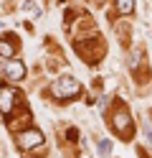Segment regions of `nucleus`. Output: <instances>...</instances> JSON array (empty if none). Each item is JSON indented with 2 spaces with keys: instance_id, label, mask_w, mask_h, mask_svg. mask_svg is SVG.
Here are the masks:
<instances>
[{
  "instance_id": "nucleus-8",
  "label": "nucleus",
  "mask_w": 152,
  "mask_h": 158,
  "mask_svg": "<svg viewBox=\"0 0 152 158\" xmlns=\"http://www.w3.org/2000/svg\"><path fill=\"white\" fill-rule=\"evenodd\" d=\"M23 13H28V15L38 18V15H41V8L33 3V0H25V3H23Z\"/></svg>"
},
{
  "instance_id": "nucleus-10",
  "label": "nucleus",
  "mask_w": 152,
  "mask_h": 158,
  "mask_svg": "<svg viewBox=\"0 0 152 158\" xmlns=\"http://www.w3.org/2000/svg\"><path fill=\"white\" fill-rule=\"evenodd\" d=\"M66 138H68V140H76V138H79V133L74 130V127H68V130H66Z\"/></svg>"
},
{
  "instance_id": "nucleus-9",
  "label": "nucleus",
  "mask_w": 152,
  "mask_h": 158,
  "mask_svg": "<svg viewBox=\"0 0 152 158\" xmlns=\"http://www.w3.org/2000/svg\"><path fill=\"white\" fill-rule=\"evenodd\" d=\"M109 153H111V143H109V140H99V156L107 158Z\"/></svg>"
},
{
  "instance_id": "nucleus-4",
  "label": "nucleus",
  "mask_w": 152,
  "mask_h": 158,
  "mask_svg": "<svg viewBox=\"0 0 152 158\" xmlns=\"http://www.w3.org/2000/svg\"><path fill=\"white\" fill-rule=\"evenodd\" d=\"M0 72H3V77L10 79V82H20V79L25 77V64L18 61V59H8V61L0 64Z\"/></svg>"
},
{
  "instance_id": "nucleus-5",
  "label": "nucleus",
  "mask_w": 152,
  "mask_h": 158,
  "mask_svg": "<svg viewBox=\"0 0 152 158\" xmlns=\"http://www.w3.org/2000/svg\"><path fill=\"white\" fill-rule=\"evenodd\" d=\"M111 125H114V130L122 135V138H127L129 135V125H132V115L127 107H117V112L111 115Z\"/></svg>"
},
{
  "instance_id": "nucleus-3",
  "label": "nucleus",
  "mask_w": 152,
  "mask_h": 158,
  "mask_svg": "<svg viewBox=\"0 0 152 158\" xmlns=\"http://www.w3.org/2000/svg\"><path fill=\"white\" fill-rule=\"evenodd\" d=\"M18 107V92L13 89V87L3 84L0 87V112L3 115H13Z\"/></svg>"
},
{
  "instance_id": "nucleus-6",
  "label": "nucleus",
  "mask_w": 152,
  "mask_h": 158,
  "mask_svg": "<svg viewBox=\"0 0 152 158\" xmlns=\"http://www.w3.org/2000/svg\"><path fill=\"white\" fill-rule=\"evenodd\" d=\"M15 41H18L15 36H3L0 38V56L3 59H10L15 54Z\"/></svg>"
},
{
  "instance_id": "nucleus-7",
  "label": "nucleus",
  "mask_w": 152,
  "mask_h": 158,
  "mask_svg": "<svg viewBox=\"0 0 152 158\" xmlns=\"http://www.w3.org/2000/svg\"><path fill=\"white\" fill-rule=\"evenodd\" d=\"M114 8H117L119 15H129L134 10V0H114Z\"/></svg>"
},
{
  "instance_id": "nucleus-11",
  "label": "nucleus",
  "mask_w": 152,
  "mask_h": 158,
  "mask_svg": "<svg viewBox=\"0 0 152 158\" xmlns=\"http://www.w3.org/2000/svg\"><path fill=\"white\" fill-rule=\"evenodd\" d=\"M145 138H147V140L152 143V127H145Z\"/></svg>"
},
{
  "instance_id": "nucleus-2",
  "label": "nucleus",
  "mask_w": 152,
  "mask_h": 158,
  "mask_svg": "<svg viewBox=\"0 0 152 158\" xmlns=\"http://www.w3.org/2000/svg\"><path fill=\"white\" fill-rule=\"evenodd\" d=\"M15 143L23 148V151H30V148H41L43 145V133L38 130V127H28V130L18 133L15 135Z\"/></svg>"
},
{
  "instance_id": "nucleus-12",
  "label": "nucleus",
  "mask_w": 152,
  "mask_h": 158,
  "mask_svg": "<svg viewBox=\"0 0 152 158\" xmlns=\"http://www.w3.org/2000/svg\"><path fill=\"white\" fill-rule=\"evenodd\" d=\"M61 3H64V0H61Z\"/></svg>"
},
{
  "instance_id": "nucleus-1",
  "label": "nucleus",
  "mask_w": 152,
  "mask_h": 158,
  "mask_svg": "<svg viewBox=\"0 0 152 158\" xmlns=\"http://www.w3.org/2000/svg\"><path fill=\"white\" fill-rule=\"evenodd\" d=\"M81 92V82L74 77H61L58 82H53L51 87V94L56 97V100H71V97H76Z\"/></svg>"
}]
</instances>
